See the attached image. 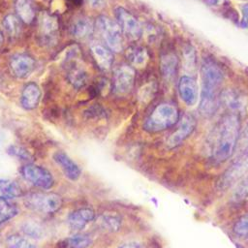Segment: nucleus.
Masks as SVG:
<instances>
[{"mask_svg":"<svg viewBox=\"0 0 248 248\" xmlns=\"http://www.w3.org/2000/svg\"><path fill=\"white\" fill-rule=\"evenodd\" d=\"M240 136L239 114L227 112L218 122L211 148V157L222 163L233 154Z\"/></svg>","mask_w":248,"mask_h":248,"instance_id":"obj_1","label":"nucleus"},{"mask_svg":"<svg viewBox=\"0 0 248 248\" xmlns=\"http://www.w3.org/2000/svg\"><path fill=\"white\" fill-rule=\"evenodd\" d=\"M179 119L177 108L170 103L158 105L143 123V129L151 134L165 131L174 126Z\"/></svg>","mask_w":248,"mask_h":248,"instance_id":"obj_2","label":"nucleus"},{"mask_svg":"<svg viewBox=\"0 0 248 248\" xmlns=\"http://www.w3.org/2000/svg\"><path fill=\"white\" fill-rule=\"evenodd\" d=\"M201 97L218 98L217 90L224 79V73L219 65L209 58L204 59L201 68Z\"/></svg>","mask_w":248,"mask_h":248,"instance_id":"obj_3","label":"nucleus"},{"mask_svg":"<svg viewBox=\"0 0 248 248\" xmlns=\"http://www.w3.org/2000/svg\"><path fill=\"white\" fill-rule=\"evenodd\" d=\"M24 205L33 211L45 214L54 213L62 207L61 196L52 192H35L23 198Z\"/></svg>","mask_w":248,"mask_h":248,"instance_id":"obj_4","label":"nucleus"},{"mask_svg":"<svg viewBox=\"0 0 248 248\" xmlns=\"http://www.w3.org/2000/svg\"><path fill=\"white\" fill-rule=\"evenodd\" d=\"M248 171V147L232 162L217 181L220 190H226L236 183Z\"/></svg>","mask_w":248,"mask_h":248,"instance_id":"obj_5","label":"nucleus"},{"mask_svg":"<svg viewBox=\"0 0 248 248\" xmlns=\"http://www.w3.org/2000/svg\"><path fill=\"white\" fill-rule=\"evenodd\" d=\"M96 27L110 50L115 52L122 50V30L118 23L114 22L106 16H101L96 20Z\"/></svg>","mask_w":248,"mask_h":248,"instance_id":"obj_6","label":"nucleus"},{"mask_svg":"<svg viewBox=\"0 0 248 248\" xmlns=\"http://www.w3.org/2000/svg\"><path fill=\"white\" fill-rule=\"evenodd\" d=\"M20 172L26 181L38 188L47 190L54 184V178L51 172L44 167L27 164L21 168Z\"/></svg>","mask_w":248,"mask_h":248,"instance_id":"obj_7","label":"nucleus"},{"mask_svg":"<svg viewBox=\"0 0 248 248\" xmlns=\"http://www.w3.org/2000/svg\"><path fill=\"white\" fill-rule=\"evenodd\" d=\"M136 71L134 67L128 64H122L114 70L113 74V91L117 95L129 93L135 83Z\"/></svg>","mask_w":248,"mask_h":248,"instance_id":"obj_8","label":"nucleus"},{"mask_svg":"<svg viewBox=\"0 0 248 248\" xmlns=\"http://www.w3.org/2000/svg\"><path fill=\"white\" fill-rule=\"evenodd\" d=\"M115 16L122 33L130 40L137 41L142 34V28L139 20L123 7L115 9Z\"/></svg>","mask_w":248,"mask_h":248,"instance_id":"obj_9","label":"nucleus"},{"mask_svg":"<svg viewBox=\"0 0 248 248\" xmlns=\"http://www.w3.org/2000/svg\"><path fill=\"white\" fill-rule=\"evenodd\" d=\"M197 121L191 113H185L178 124L177 129L168 138L166 144L169 148H174L184 141L195 130Z\"/></svg>","mask_w":248,"mask_h":248,"instance_id":"obj_10","label":"nucleus"},{"mask_svg":"<svg viewBox=\"0 0 248 248\" xmlns=\"http://www.w3.org/2000/svg\"><path fill=\"white\" fill-rule=\"evenodd\" d=\"M219 102L229 112L240 114L245 111L247 107V98L240 91L233 88H226L219 95Z\"/></svg>","mask_w":248,"mask_h":248,"instance_id":"obj_11","label":"nucleus"},{"mask_svg":"<svg viewBox=\"0 0 248 248\" xmlns=\"http://www.w3.org/2000/svg\"><path fill=\"white\" fill-rule=\"evenodd\" d=\"M58 30V18L49 13H43L40 16L39 23V31L42 41L47 45L54 44L57 40Z\"/></svg>","mask_w":248,"mask_h":248,"instance_id":"obj_12","label":"nucleus"},{"mask_svg":"<svg viewBox=\"0 0 248 248\" xmlns=\"http://www.w3.org/2000/svg\"><path fill=\"white\" fill-rule=\"evenodd\" d=\"M35 59L26 53H16L10 59V69L12 74L17 78L29 77L35 69Z\"/></svg>","mask_w":248,"mask_h":248,"instance_id":"obj_13","label":"nucleus"},{"mask_svg":"<svg viewBox=\"0 0 248 248\" xmlns=\"http://www.w3.org/2000/svg\"><path fill=\"white\" fill-rule=\"evenodd\" d=\"M178 93L187 106H194L199 99V87L196 79L190 76H183L178 81Z\"/></svg>","mask_w":248,"mask_h":248,"instance_id":"obj_14","label":"nucleus"},{"mask_svg":"<svg viewBox=\"0 0 248 248\" xmlns=\"http://www.w3.org/2000/svg\"><path fill=\"white\" fill-rule=\"evenodd\" d=\"M67 61L69 62L67 71V78L69 82L77 89L82 88L86 85L88 80L86 71L77 62V55L67 56Z\"/></svg>","mask_w":248,"mask_h":248,"instance_id":"obj_15","label":"nucleus"},{"mask_svg":"<svg viewBox=\"0 0 248 248\" xmlns=\"http://www.w3.org/2000/svg\"><path fill=\"white\" fill-rule=\"evenodd\" d=\"M54 162L60 166L65 176L72 181H76L79 178L81 170L79 167L63 151H56L53 154Z\"/></svg>","mask_w":248,"mask_h":248,"instance_id":"obj_16","label":"nucleus"},{"mask_svg":"<svg viewBox=\"0 0 248 248\" xmlns=\"http://www.w3.org/2000/svg\"><path fill=\"white\" fill-rule=\"evenodd\" d=\"M95 218V212L90 207H82L72 211L68 216L69 227L74 231L82 230L87 224L93 221Z\"/></svg>","mask_w":248,"mask_h":248,"instance_id":"obj_17","label":"nucleus"},{"mask_svg":"<svg viewBox=\"0 0 248 248\" xmlns=\"http://www.w3.org/2000/svg\"><path fill=\"white\" fill-rule=\"evenodd\" d=\"M41 89L39 85L35 82L27 83L20 95V104L21 107L26 110H32L37 108L41 99Z\"/></svg>","mask_w":248,"mask_h":248,"instance_id":"obj_18","label":"nucleus"},{"mask_svg":"<svg viewBox=\"0 0 248 248\" xmlns=\"http://www.w3.org/2000/svg\"><path fill=\"white\" fill-rule=\"evenodd\" d=\"M92 56L98 65L99 68L102 70H108L113 62V55L111 50L100 44H94L90 47Z\"/></svg>","mask_w":248,"mask_h":248,"instance_id":"obj_19","label":"nucleus"},{"mask_svg":"<svg viewBox=\"0 0 248 248\" xmlns=\"http://www.w3.org/2000/svg\"><path fill=\"white\" fill-rule=\"evenodd\" d=\"M94 31V24L93 21L85 16H81L77 18L72 26H71V33L72 35L79 40H85L89 38Z\"/></svg>","mask_w":248,"mask_h":248,"instance_id":"obj_20","label":"nucleus"},{"mask_svg":"<svg viewBox=\"0 0 248 248\" xmlns=\"http://www.w3.org/2000/svg\"><path fill=\"white\" fill-rule=\"evenodd\" d=\"M15 7L17 16L27 24L35 18V10L32 0H15Z\"/></svg>","mask_w":248,"mask_h":248,"instance_id":"obj_21","label":"nucleus"},{"mask_svg":"<svg viewBox=\"0 0 248 248\" xmlns=\"http://www.w3.org/2000/svg\"><path fill=\"white\" fill-rule=\"evenodd\" d=\"M126 57L133 66L142 67L148 60V52L143 46H132L126 50Z\"/></svg>","mask_w":248,"mask_h":248,"instance_id":"obj_22","label":"nucleus"},{"mask_svg":"<svg viewBox=\"0 0 248 248\" xmlns=\"http://www.w3.org/2000/svg\"><path fill=\"white\" fill-rule=\"evenodd\" d=\"M160 69L165 79L170 80L174 78L177 69V58L174 54H165L161 58Z\"/></svg>","mask_w":248,"mask_h":248,"instance_id":"obj_23","label":"nucleus"},{"mask_svg":"<svg viewBox=\"0 0 248 248\" xmlns=\"http://www.w3.org/2000/svg\"><path fill=\"white\" fill-rule=\"evenodd\" d=\"M3 28L4 31L12 38H16L19 35L21 30V23L19 17L14 14L7 15L3 18Z\"/></svg>","mask_w":248,"mask_h":248,"instance_id":"obj_24","label":"nucleus"},{"mask_svg":"<svg viewBox=\"0 0 248 248\" xmlns=\"http://www.w3.org/2000/svg\"><path fill=\"white\" fill-rule=\"evenodd\" d=\"M17 214L16 206L9 201V198L0 197V226Z\"/></svg>","mask_w":248,"mask_h":248,"instance_id":"obj_25","label":"nucleus"},{"mask_svg":"<svg viewBox=\"0 0 248 248\" xmlns=\"http://www.w3.org/2000/svg\"><path fill=\"white\" fill-rule=\"evenodd\" d=\"M0 192L4 197L9 199L20 197L22 195L20 186L16 181L10 179H0Z\"/></svg>","mask_w":248,"mask_h":248,"instance_id":"obj_26","label":"nucleus"},{"mask_svg":"<svg viewBox=\"0 0 248 248\" xmlns=\"http://www.w3.org/2000/svg\"><path fill=\"white\" fill-rule=\"evenodd\" d=\"M232 200L235 203L248 202V174L235 187Z\"/></svg>","mask_w":248,"mask_h":248,"instance_id":"obj_27","label":"nucleus"},{"mask_svg":"<svg viewBox=\"0 0 248 248\" xmlns=\"http://www.w3.org/2000/svg\"><path fill=\"white\" fill-rule=\"evenodd\" d=\"M99 222L103 228L110 232L118 231L121 226V218L114 214H104L100 217Z\"/></svg>","mask_w":248,"mask_h":248,"instance_id":"obj_28","label":"nucleus"},{"mask_svg":"<svg viewBox=\"0 0 248 248\" xmlns=\"http://www.w3.org/2000/svg\"><path fill=\"white\" fill-rule=\"evenodd\" d=\"M91 242V238L86 234H75L66 240L69 248H86Z\"/></svg>","mask_w":248,"mask_h":248,"instance_id":"obj_29","label":"nucleus"},{"mask_svg":"<svg viewBox=\"0 0 248 248\" xmlns=\"http://www.w3.org/2000/svg\"><path fill=\"white\" fill-rule=\"evenodd\" d=\"M23 233L32 238H40L43 235V228L35 222H25L21 226Z\"/></svg>","mask_w":248,"mask_h":248,"instance_id":"obj_30","label":"nucleus"},{"mask_svg":"<svg viewBox=\"0 0 248 248\" xmlns=\"http://www.w3.org/2000/svg\"><path fill=\"white\" fill-rule=\"evenodd\" d=\"M232 232L238 237L248 236V213L240 217L233 225Z\"/></svg>","mask_w":248,"mask_h":248,"instance_id":"obj_31","label":"nucleus"},{"mask_svg":"<svg viewBox=\"0 0 248 248\" xmlns=\"http://www.w3.org/2000/svg\"><path fill=\"white\" fill-rule=\"evenodd\" d=\"M7 244L9 248H35V246L26 238L17 234L10 235L7 238Z\"/></svg>","mask_w":248,"mask_h":248,"instance_id":"obj_32","label":"nucleus"},{"mask_svg":"<svg viewBox=\"0 0 248 248\" xmlns=\"http://www.w3.org/2000/svg\"><path fill=\"white\" fill-rule=\"evenodd\" d=\"M9 152L14 156L21 158L22 160H30L32 158L31 154L26 149H24L23 147H20V146L13 145L9 148Z\"/></svg>","mask_w":248,"mask_h":248,"instance_id":"obj_33","label":"nucleus"},{"mask_svg":"<svg viewBox=\"0 0 248 248\" xmlns=\"http://www.w3.org/2000/svg\"><path fill=\"white\" fill-rule=\"evenodd\" d=\"M241 20H240V26L244 29H248V3L243 5L241 9Z\"/></svg>","mask_w":248,"mask_h":248,"instance_id":"obj_34","label":"nucleus"},{"mask_svg":"<svg viewBox=\"0 0 248 248\" xmlns=\"http://www.w3.org/2000/svg\"><path fill=\"white\" fill-rule=\"evenodd\" d=\"M86 2L94 9H102L106 5V0H86Z\"/></svg>","mask_w":248,"mask_h":248,"instance_id":"obj_35","label":"nucleus"},{"mask_svg":"<svg viewBox=\"0 0 248 248\" xmlns=\"http://www.w3.org/2000/svg\"><path fill=\"white\" fill-rule=\"evenodd\" d=\"M240 136H241V140H243L244 143L247 144V147H248V124H247V126L245 127V129L243 130L242 135H240Z\"/></svg>","mask_w":248,"mask_h":248,"instance_id":"obj_36","label":"nucleus"},{"mask_svg":"<svg viewBox=\"0 0 248 248\" xmlns=\"http://www.w3.org/2000/svg\"><path fill=\"white\" fill-rule=\"evenodd\" d=\"M119 248H140V246L138 243L130 242V243H125V244L121 245Z\"/></svg>","mask_w":248,"mask_h":248,"instance_id":"obj_37","label":"nucleus"},{"mask_svg":"<svg viewBox=\"0 0 248 248\" xmlns=\"http://www.w3.org/2000/svg\"><path fill=\"white\" fill-rule=\"evenodd\" d=\"M3 41H4V38H3V35H2V33L0 32V46H2V44H3Z\"/></svg>","mask_w":248,"mask_h":248,"instance_id":"obj_38","label":"nucleus"}]
</instances>
